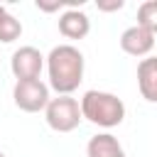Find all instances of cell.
Masks as SVG:
<instances>
[{"label": "cell", "instance_id": "obj_1", "mask_svg": "<svg viewBox=\"0 0 157 157\" xmlns=\"http://www.w3.org/2000/svg\"><path fill=\"white\" fill-rule=\"evenodd\" d=\"M44 59H47L49 88H54L59 96H71L83 81V66H86L83 54L74 44H56Z\"/></svg>", "mask_w": 157, "mask_h": 157}, {"label": "cell", "instance_id": "obj_2", "mask_svg": "<svg viewBox=\"0 0 157 157\" xmlns=\"http://www.w3.org/2000/svg\"><path fill=\"white\" fill-rule=\"evenodd\" d=\"M81 118L98 128H115L125 120V103L108 91H86L78 101Z\"/></svg>", "mask_w": 157, "mask_h": 157}, {"label": "cell", "instance_id": "obj_3", "mask_svg": "<svg viewBox=\"0 0 157 157\" xmlns=\"http://www.w3.org/2000/svg\"><path fill=\"white\" fill-rule=\"evenodd\" d=\"M44 118H47V125L54 130V132H71L81 125V108H78V101L71 98V96H56V98H49L47 108H44Z\"/></svg>", "mask_w": 157, "mask_h": 157}, {"label": "cell", "instance_id": "obj_4", "mask_svg": "<svg viewBox=\"0 0 157 157\" xmlns=\"http://www.w3.org/2000/svg\"><path fill=\"white\" fill-rule=\"evenodd\" d=\"M12 101L25 113H39L49 103V86L39 78L32 81H17L12 88Z\"/></svg>", "mask_w": 157, "mask_h": 157}, {"label": "cell", "instance_id": "obj_5", "mask_svg": "<svg viewBox=\"0 0 157 157\" xmlns=\"http://www.w3.org/2000/svg\"><path fill=\"white\" fill-rule=\"evenodd\" d=\"M10 69H12V76L17 81H32V78H39L42 69H44V56L39 49L34 47H20L12 52V59H10Z\"/></svg>", "mask_w": 157, "mask_h": 157}, {"label": "cell", "instance_id": "obj_6", "mask_svg": "<svg viewBox=\"0 0 157 157\" xmlns=\"http://www.w3.org/2000/svg\"><path fill=\"white\" fill-rule=\"evenodd\" d=\"M120 49L130 56H150V52L155 49V32L132 25L120 34Z\"/></svg>", "mask_w": 157, "mask_h": 157}, {"label": "cell", "instance_id": "obj_7", "mask_svg": "<svg viewBox=\"0 0 157 157\" xmlns=\"http://www.w3.org/2000/svg\"><path fill=\"white\" fill-rule=\"evenodd\" d=\"M59 32L66 37V39H83L88 32H91V20L83 10L78 7H69L61 12L59 17Z\"/></svg>", "mask_w": 157, "mask_h": 157}, {"label": "cell", "instance_id": "obj_8", "mask_svg": "<svg viewBox=\"0 0 157 157\" xmlns=\"http://www.w3.org/2000/svg\"><path fill=\"white\" fill-rule=\"evenodd\" d=\"M137 88L147 103L157 101V59L145 56L137 64Z\"/></svg>", "mask_w": 157, "mask_h": 157}, {"label": "cell", "instance_id": "obj_9", "mask_svg": "<svg viewBox=\"0 0 157 157\" xmlns=\"http://www.w3.org/2000/svg\"><path fill=\"white\" fill-rule=\"evenodd\" d=\"M86 157H128L123 145L110 132H98L86 145Z\"/></svg>", "mask_w": 157, "mask_h": 157}, {"label": "cell", "instance_id": "obj_10", "mask_svg": "<svg viewBox=\"0 0 157 157\" xmlns=\"http://www.w3.org/2000/svg\"><path fill=\"white\" fill-rule=\"evenodd\" d=\"M137 27H145L157 34V2L155 0H145L137 7Z\"/></svg>", "mask_w": 157, "mask_h": 157}, {"label": "cell", "instance_id": "obj_11", "mask_svg": "<svg viewBox=\"0 0 157 157\" xmlns=\"http://www.w3.org/2000/svg\"><path fill=\"white\" fill-rule=\"evenodd\" d=\"M20 34H22V25H20V20H17L15 15H10V12H5V15L0 17V42L10 44V42L20 39Z\"/></svg>", "mask_w": 157, "mask_h": 157}, {"label": "cell", "instance_id": "obj_12", "mask_svg": "<svg viewBox=\"0 0 157 157\" xmlns=\"http://www.w3.org/2000/svg\"><path fill=\"white\" fill-rule=\"evenodd\" d=\"M123 0H98L96 2V7L101 10V12H115V10H123Z\"/></svg>", "mask_w": 157, "mask_h": 157}, {"label": "cell", "instance_id": "obj_13", "mask_svg": "<svg viewBox=\"0 0 157 157\" xmlns=\"http://www.w3.org/2000/svg\"><path fill=\"white\" fill-rule=\"evenodd\" d=\"M61 7H66V2H61V0H54V2L37 0V10H42V12H56V10H61Z\"/></svg>", "mask_w": 157, "mask_h": 157}, {"label": "cell", "instance_id": "obj_14", "mask_svg": "<svg viewBox=\"0 0 157 157\" xmlns=\"http://www.w3.org/2000/svg\"><path fill=\"white\" fill-rule=\"evenodd\" d=\"M5 12H7V10H5V5H0V17H2Z\"/></svg>", "mask_w": 157, "mask_h": 157}, {"label": "cell", "instance_id": "obj_15", "mask_svg": "<svg viewBox=\"0 0 157 157\" xmlns=\"http://www.w3.org/2000/svg\"><path fill=\"white\" fill-rule=\"evenodd\" d=\"M0 157H5V155H2V152H0Z\"/></svg>", "mask_w": 157, "mask_h": 157}]
</instances>
